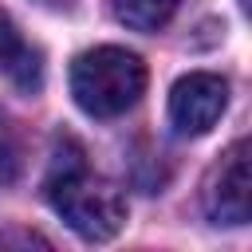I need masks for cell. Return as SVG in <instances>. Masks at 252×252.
Returning <instances> with one entry per match:
<instances>
[{"instance_id":"cell-8","label":"cell","mask_w":252,"mask_h":252,"mask_svg":"<svg viewBox=\"0 0 252 252\" xmlns=\"http://www.w3.org/2000/svg\"><path fill=\"white\" fill-rule=\"evenodd\" d=\"M0 248H51V240L28 228H12V232H0Z\"/></svg>"},{"instance_id":"cell-6","label":"cell","mask_w":252,"mask_h":252,"mask_svg":"<svg viewBox=\"0 0 252 252\" xmlns=\"http://www.w3.org/2000/svg\"><path fill=\"white\" fill-rule=\"evenodd\" d=\"M177 0H114V16L134 32H158L173 16Z\"/></svg>"},{"instance_id":"cell-4","label":"cell","mask_w":252,"mask_h":252,"mask_svg":"<svg viewBox=\"0 0 252 252\" xmlns=\"http://www.w3.org/2000/svg\"><path fill=\"white\" fill-rule=\"evenodd\" d=\"M205 213L217 224H248L252 205V177H248V142H232L220 161L205 177Z\"/></svg>"},{"instance_id":"cell-5","label":"cell","mask_w":252,"mask_h":252,"mask_svg":"<svg viewBox=\"0 0 252 252\" xmlns=\"http://www.w3.org/2000/svg\"><path fill=\"white\" fill-rule=\"evenodd\" d=\"M0 71L20 91H39V83H43V55H39V47H32L4 12H0Z\"/></svg>"},{"instance_id":"cell-7","label":"cell","mask_w":252,"mask_h":252,"mask_svg":"<svg viewBox=\"0 0 252 252\" xmlns=\"http://www.w3.org/2000/svg\"><path fill=\"white\" fill-rule=\"evenodd\" d=\"M16 173H20V138L8 114L0 110V185H12Z\"/></svg>"},{"instance_id":"cell-1","label":"cell","mask_w":252,"mask_h":252,"mask_svg":"<svg viewBox=\"0 0 252 252\" xmlns=\"http://www.w3.org/2000/svg\"><path fill=\"white\" fill-rule=\"evenodd\" d=\"M47 201L67 220V228H75L83 240H110L126 224L122 189L106 177L87 173L79 150L67 158V165L55 161V169L47 177Z\"/></svg>"},{"instance_id":"cell-2","label":"cell","mask_w":252,"mask_h":252,"mask_svg":"<svg viewBox=\"0 0 252 252\" xmlns=\"http://www.w3.org/2000/svg\"><path fill=\"white\" fill-rule=\"evenodd\" d=\"M146 91V63L126 47H91L71 63V94L91 118L126 114Z\"/></svg>"},{"instance_id":"cell-3","label":"cell","mask_w":252,"mask_h":252,"mask_svg":"<svg viewBox=\"0 0 252 252\" xmlns=\"http://www.w3.org/2000/svg\"><path fill=\"white\" fill-rule=\"evenodd\" d=\"M228 106V83L213 71H189L169 91V122L181 138L209 134Z\"/></svg>"},{"instance_id":"cell-9","label":"cell","mask_w":252,"mask_h":252,"mask_svg":"<svg viewBox=\"0 0 252 252\" xmlns=\"http://www.w3.org/2000/svg\"><path fill=\"white\" fill-rule=\"evenodd\" d=\"M240 4H248V0H240Z\"/></svg>"}]
</instances>
